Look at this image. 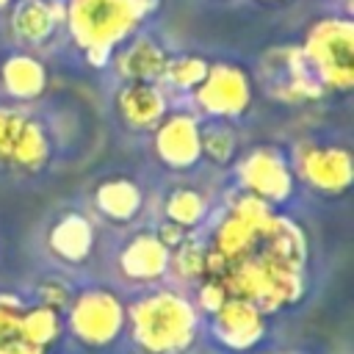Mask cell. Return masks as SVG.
Instances as JSON below:
<instances>
[{
  "label": "cell",
  "instance_id": "9c48e42d",
  "mask_svg": "<svg viewBox=\"0 0 354 354\" xmlns=\"http://www.w3.org/2000/svg\"><path fill=\"white\" fill-rule=\"evenodd\" d=\"M11 3H14V0H0V11H6V8L11 6Z\"/></svg>",
  "mask_w": 354,
  "mask_h": 354
},
{
  "label": "cell",
  "instance_id": "ba28073f",
  "mask_svg": "<svg viewBox=\"0 0 354 354\" xmlns=\"http://www.w3.org/2000/svg\"><path fill=\"white\" fill-rule=\"evenodd\" d=\"M210 64L199 55H180V58H169L166 61V69H163V77H169L171 86L177 88H194L205 80Z\"/></svg>",
  "mask_w": 354,
  "mask_h": 354
},
{
  "label": "cell",
  "instance_id": "7a4b0ae2",
  "mask_svg": "<svg viewBox=\"0 0 354 354\" xmlns=\"http://www.w3.org/2000/svg\"><path fill=\"white\" fill-rule=\"evenodd\" d=\"M301 55L324 86L348 88L354 80V22L340 14L321 17L307 28Z\"/></svg>",
  "mask_w": 354,
  "mask_h": 354
},
{
  "label": "cell",
  "instance_id": "277c9868",
  "mask_svg": "<svg viewBox=\"0 0 354 354\" xmlns=\"http://www.w3.org/2000/svg\"><path fill=\"white\" fill-rule=\"evenodd\" d=\"M64 22V0H19L11 8L8 28L25 44H41Z\"/></svg>",
  "mask_w": 354,
  "mask_h": 354
},
{
  "label": "cell",
  "instance_id": "3957f363",
  "mask_svg": "<svg viewBox=\"0 0 354 354\" xmlns=\"http://www.w3.org/2000/svg\"><path fill=\"white\" fill-rule=\"evenodd\" d=\"M252 88L249 77L241 66L232 64H216L207 69L205 80L196 86V100L205 111L216 116H235L249 105Z\"/></svg>",
  "mask_w": 354,
  "mask_h": 354
},
{
  "label": "cell",
  "instance_id": "52a82bcc",
  "mask_svg": "<svg viewBox=\"0 0 354 354\" xmlns=\"http://www.w3.org/2000/svg\"><path fill=\"white\" fill-rule=\"evenodd\" d=\"M119 108L133 124H152L160 119L166 102L155 83H127L119 91Z\"/></svg>",
  "mask_w": 354,
  "mask_h": 354
},
{
  "label": "cell",
  "instance_id": "8992f818",
  "mask_svg": "<svg viewBox=\"0 0 354 354\" xmlns=\"http://www.w3.org/2000/svg\"><path fill=\"white\" fill-rule=\"evenodd\" d=\"M0 75H3V86L8 94L14 97H36L41 94L44 83H47V69L39 58L33 55H25V53H17V55H8L0 66Z\"/></svg>",
  "mask_w": 354,
  "mask_h": 354
},
{
  "label": "cell",
  "instance_id": "30bf717a",
  "mask_svg": "<svg viewBox=\"0 0 354 354\" xmlns=\"http://www.w3.org/2000/svg\"><path fill=\"white\" fill-rule=\"evenodd\" d=\"M260 3H288V0H260Z\"/></svg>",
  "mask_w": 354,
  "mask_h": 354
},
{
  "label": "cell",
  "instance_id": "6da1fadb",
  "mask_svg": "<svg viewBox=\"0 0 354 354\" xmlns=\"http://www.w3.org/2000/svg\"><path fill=\"white\" fill-rule=\"evenodd\" d=\"M158 6L160 0H64V22L86 58L102 66Z\"/></svg>",
  "mask_w": 354,
  "mask_h": 354
},
{
  "label": "cell",
  "instance_id": "5b68a950",
  "mask_svg": "<svg viewBox=\"0 0 354 354\" xmlns=\"http://www.w3.org/2000/svg\"><path fill=\"white\" fill-rule=\"evenodd\" d=\"M166 61L169 58L163 47L149 36H133L116 53V69L130 83H155L158 77H163Z\"/></svg>",
  "mask_w": 354,
  "mask_h": 354
}]
</instances>
